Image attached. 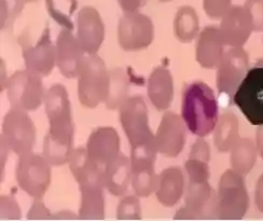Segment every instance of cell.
<instances>
[{"instance_id":"obj_39","label":"cell","mask_w":263,"mask_h":221,"mask_svg":"<svg viewBox=\"0 0 263 221\" xmlns=\"http://www.w3.org/2000/svg\"><path fill=\"white\" fill-rule=\"evenodd\" d=\"M259 180H261V181L263 182V174H262V175L259 177Z\"/></svg>"},{"instance_id":"obj_29","label":"cell","mask_w":263,"mask_h":221,"mask_svg":"<svg viewBox=\"0 0 263 221\" xmlns=\"http://www.w3.org/2000/svg\"><path fill=\"white\" fill-rule=\"evenodd\" d=\"M185 171L189 175L190 182H206L208 181L211 177L210 167H208V162L196 159L190 158L185 162Z\"/></svg>"},{"instance_id":"obj_27","label":"cell","mask_w":263,"mask_h":221,"mask_svg":"<svg viewBox=\"0 0 263 221\" xmlns=\"http://www.w3.org/2000/svg\"><path fill=\"white\" fill-rule=\"evenodd\" d=\"M200 21L195 9L182 6L176 12L174 20V32L180 42H191L199 34Z\"/></svg>"},{"instance_id":"obj_20","label":"cell","mask_w":263,"mask_h":221,"mask_svg":"<svg viewBox=\"0 0 263 221\" xmlns=\"http://www.w3.org/2000/svg\"><path fill=\"white\" fill-rule=\"evenodd\" d=\"M226 43L217 26H207L199 35L196 44V61L203 68H215L224 54Z\"/></svg>"},{"instance_id":"obj_38","label":"cell","mask_w":263,"mask_h":221,"mask_svg":"<svg viewBox=\"0 0 263 221\" xmlns=\"http://www.w3.org/2000/svg\"><path fill=\"white\" fill-rule=\"evenodd\" d=\"M161 3H170V2H172V0H160Z\"/></svg>"},{"instance_id":"obj_32","label":"cell","mask_w":263,"mask_h":221,"mask_svg":"<svg viewBox=\"0 0 263 221\" xmlns=\"http://www.w3.org/2000/svg\"><path fill=\"white\" fill-rule=\"evenodd\" d=\"M244 7L253 21L254 31H263V0H246Z\"/></svg>"},{"instance_id":"obj_5","label":"cell","mask_w":263,"mask_h":221,"mask_svg":"<svg viewBox=\"0 0 263 221\" xmlns=\"http://www.w3.org/2000/svg\"><path fill=\"white\" fill-rule=\"evenodd\" d=\"M249 208V195L244 176L228 170L220 178L216 195L215 217L223 220L242 219Z\"/></svg>"},{"instance_id":"obj_1","label":"cell","mask_w":263,"mask_h":221,"mask_svg":"<svg viewBox=\"0 0 263 221\" xmlns=\"http://www.w3.org/2000/svg\"><path fill=\"white\" fill-rule=\"evenodd\" d=\"M50 132L43 145V158L50 165H61L70 160L73 143V124L70 103L65 87L53 85L45 99Z\"/></svg>"},{"instance_id":"obj_16","label":"cell","mask_w":263,"mask_h":221,"mask_svg":"<svg viewBox=\"0 0 263 221\" xmlns=\"http://www.w3.org/2000/svg\"><path fill=\"white\" fill-rule=\"evenodd\" d=\"M211 185L206 182H190L185 195V206L175 215V219H202L208 215L215 216L216 195Z\"/></svg>"},{"instance_id":"obj_9","label":"cell","mask_w":263,"mask_h":221,"mask_svg":"<svg viewBox=\"0 0 263 221\" xmlns=\"http://www.w3.org/2000/svg\"><path fill=\"white\" fill-rule=\"evenodd\" d=\"M249 70V57L243 48H231L224 52L217 66L216 84L219 93L234 96Z\"/></svg>"},{"instance_id":"obj_19","label":"cell","mask_w":263,"mask_h":221,"mask_svg":"<svg viewBox=\"0 0 263 221\" xmlns=\"http://www.w3.org/2000/svg\"><path fill=\"white\" fill-rule=\"evenodd\" d=\"M105 29L100 13L92 7H84L78 14V41L84 52L95 54L104 40Z\"/></svg>"},{"instance_id":"obj_33","label":"cell","mask_w":263,"mask_h":221,"mask_svg":"<svg viewBox=\"0 0 263 221\" xmlns=\"http://www.w3.org/2000/svg\"><path fill=\"white\" fill-rule=\"evenodd\" d=\"M189 157L190 158H196V159H202L206 162H210V160H211L210 146H208V143L202 137H200L192 145Z\"/></svg>"},{"instance_id":"obj_36","label":"cell","mask_w":263,"mask_h":221,"mask_svg":"<svg viewBox=\"0 0 263 221\" xmlns=\"http://www.w3.org/2000/svg\"><path fill=\"white\" fill-rule=\"evenodd\" d=\"M256 147L258 150L259 157L263 159V124L258 125L256 135Z\"/></svg>"},{"instance_id":"obj_2","label":"cell","mask_w":263,"mask_h":221,"mask_svg":"<svg viewBox=\"0 0 263 221\" xmlns=\"http://www.w3.org/2000/svg\"><path fill=\"white\" fill-rule=\"evenodd\" d=\"M69 163L71 173L79 182L81 190L80 217L103 219L105 216L104 170L92 162L86 150L81 148L72 151Z\"/></svg>"},{"instance_id":"obj_6","label":"cell","mask_w":263,"mask_h":221,"mask_svg":"<svg viewBox=\"0 0 263 221\" xmlns=\"http://www.w3.org/2000/svg\"><path fill=\"white\" fill-rule=\"evenodd\" d=\"M78 76L79 99L83 106L94 108L107 101L110 93V73L100 58L95 54L84 57Z\"/></svg>"},{"instance_id":"obj_12","label":"cell","mask_w":263,"mask_h":221,"mask_svg":"<svg viewBox=\"0 0 263 221\" xmlns=\"http://www.w3.org/2000/svg\"><path fill=\"white\" fill-rule=\"evenodd\" d=\"M43 88L38 75L30 70L17 71L8 83V97L15 109L35 110L42 101Z\"/></svg>"},{"instance_id":"obj_18","label":"cell","mask_w":263,"mask_h":221,"mask_svg":"<svg viewBox=\"0 0 263 221\" xmlns=\"http://www.w3.org/2000/svg\"><path fill=\"white\" fill-rule=\"evenodd\" d=\"M83 52L78 39L71 34V30L63 28L58 38L57 63L66 78L72 79L79 75L80 65L84 59Z\"/></svg>"},{"instance_id":"obj_17","label":"cell","mask_w":263,"mask_h":221,"mask_svg":"<svg viewBox=\"0 0 263 221\" xmlns=\"http://www.w3.org/2000/svg\"><path fill=\"white\" fill-rule=\"evenodd\" d=\"M120 139L112 127H101L94 131L87 140L86 152L90 160L104 168L112 162L119 154Z\"/></svg>"},{"instance_id":"obj_14","label":"cell","mask_w":263,"mask_h":221,"mask_svg":"<svg viewBox=\"0 0 263 221\" xmlns=\"http://www.w3.org/2000/svg\"><path fill=\"white\" fill-rule=\"evenodd\" d=\"M185 126L181 116L175 113L164 114L156 134L158 152L166 158H176L185 143Z\"/></svg>"},{"instance_id":"obj_26","label":"cell","mask_w":263,"mask_h":221,"mask_svg":"<svg viewBox=\"0 0 263 221\" xmlns=\"http://www.w3.org/2000/svg\"><path fill=\"white\" fill-rule=\"evenodd\" d=\"M256 142L250 138H239L231 150L232 170L242 176L248 175L257 163Z\"/></svg>"},{"instance_id":"obj_4","label":"cell","mask_w":263,"mask_h":221,"mask_svg":"<svg viewBox=\"0 0 263 221\" xmlns=\"http://www.w3.org/2000/svg\"><path fill=\"white\" fill-rule=\"evenodd\" d=\"M120 118L130 143V159L157 158L156 135L149 126L148 109L140 96L125 98L120 106Z\"/></svg>"},{"instance_id":"obj_28","label":"cell","mask_w":263,"mask_h":221,"mask_svg":"<svg viewBox=\"0 0 263 221\" xmlns=\"http://www.w3.org/2000/svg\"><path fill=\"white\" fill-rule=\"evenodd\" d=\"M77 0H46L47 11L50 16L64 28L72 30V14L77 9Z\"/></svg>"},{"instance_id":"obj_31","label":"cell","mask_w":263,"mask_h":221,"mask_svg":"<svg viewBox=\"0 0 263 221\" xmlns=\"http://www.w3.org/2000/svg\"><path fill=\"white\" fill-rule=\"evenodd\" d=\"M232 0H203L205 13L213 20L221 19L231 8Z\"/></svg>"},{"instance_id":"obj_37","label":"cell","mask_w":263,"mask_h":221,"mask_svg":"<svg viewBox=\"0 0 263 221\" xmlns=\"http://www.w3.org/2000/svg\"><path fill=\"white\" fill-rule=\"evenodd\" d=\"M30 2H35V0H14V12L17 13L25 4Z\"/></svg>"},{"instance_id":"obj_8","label":"cell","mask_w":263,"mask_h":221,"mask_svg":"<svg viewBox=\"0 0 263 221\" xmlns=\"http://www.w3.org/2000/svg\"><path fill=\"white\" fill-rule=\"evenodd\" d=\"M49 165L45 158L36 154L27 153L20 158L16 169L17 182L22 189L37 200L45 195L49 188L51 179Z\"/></svg>"},{"instance_id":"obj_7","label":"cell","mask_w":263,"mask_h":221,"mask_svg":"<svg viewBox=\"0 0 263 221\" xmlns=\"http://www.w3.org/2000/svg\"><path fill=\"white\" fill-rule=\"evenodd\" d=\"M233 101L251 124H263V64L248 70Z\"/></svg>"},{"instance_id":"obj_15","label":"cell","mask_w":263,"mask_h":221,"mask_svg":"<svg viewBox=\"0 0 263 221\" xmlns=\"http://www.w3.org/2000/svg\"><path fill=\"white\" fill-rule=\"evenodd\" d=\"M226 46L243 48L254 31L253 21L244 6H231L219 27Z\"/></svg>"},{"instance_id":"obj_30","label":"cell","mask_w":263,"mask_h":221,"mask_svg":"<svg viewBox=\"0 0 263 221\" xmlns=\"http://www.w3.org/2000/svg\"><path fill=\"white\" fill-rule=\"evenodd\" d=\"M118 219L120 220H138L140 219V204L134 196H127L118 206Z\"/></svg>"},{"instance_id":"obj_11","label":"cell","mask_w":263,"mask_h":221,"mask_svg":"<svg viewBox=\"0 0 263 221\" xmlns=\"http://www.w3.org/2000/svg\"><path fill=\"white\" fill-rule=\"evenodd\" d=\"M119 43L126 51L149 47L155 37V27L149 16L138 12L125 13L119 22Z\"/></svg>"},{"instance_id":"obj_24","label":"cell","mask_w":263,"mask_h":221,"mask_svg":"<svg viewBox=\"0 0 263 221\" xmlns=\"http://www.w3.org/2000/svg\"><path fill=\"white\" fill-rule=\"evenodd\" d=\"M105 187L111 194L120 196L126 192L130 179V160L122 153L104 168Z\"/></svg>"},{"instance_id":"obj_21","label":"cell","mask_w":263,"mask_h":221,"mask_svg":"<svg viewBox=\"0 0 263 221\" xmlns=\"http://www.w3.org/2000/svg\"><path fill=\"white\" fill-rule=\"evenodd\" d=\"M148 96L158 110H166L174 98V81L171 71L165 67L153 70L148 81Z\"/></svg>"},{"instance_id":"obj_3","label":"cell","mask_w":263,"mask_h":221,"mask_svg":"<svg viewBox=\"0 0 263 221\" xmlns=\"http://www.w3.org/2000/svg\"><path fill=\"white\" fill-rule=\"evenodd\" d=\"M181 118L187 128L197 137H206L214 132L219 119V109L210 85L195 81L184 87Z\"/></svg>"},{"instance_id":"obj_34","label":"cell","mask_w":263,"mask_h":221,"mask_svg":"<svg viewBox=\"0 0 263 221\" xmlns=\"http://www.w3.org/2000/svg\"><path fill=\"white\" fill-rule=\"evenodd\" d=\"M118 2L125 13H133L144 7L148 0H118Z\"/></svg>"},{"instance_id":"obj_23","label":"cell","mask_w":263,"mask_h":221,"mask_svg":"<svg viewBox=\"0 0 263 221\" xmlns=\"http://www.w3.org/2000/svg\"><path fill=\"white\" fill-rule=\"evenodd\" d=\"M184 179L183 174L178 168H170L164 170L159 176L157 188V198L165 207L176 205L183 194Z\"/></svg>"},{"instance_id":"obj_35","label":"cell","mask_w":263,"mask_h":221,"mask_svg":"<svg viewBox=\"0 0 263 221\" xmlns=\"http://www.w3.org/2000/svg\"><path fill=\"white\" fill-rule=\"evenodd\" d=\"M256 206L261 213H263V182L258 179L255 190Z\"/></svg>"},{"instance_id":"obj_10","label":"cell","mask_w":263,"mask_h":221,"mask_svg":"<svg viewBox=\"0 0 263 221\" xmlns=\"http://www.w3.org/2000/svg\"><path fill=\"white\" fill-rule=\"evenodd\" d=\"M35 137V126L26 113L15 108L8 113L4 120L3 138L9 149L20 157L30 153Z\"/></svg>"},{"instance_id":"obj_22","label":"cell","mask_w":263,"mask_h":221,"mask_svg":"<svg viewBox=\"0 0 263 221\" xmlns=\"http://www.w3.org/2000/svg\"><path fill=\"white\" fill-rule=\"evenodd\" d=\"M156 160H130V180L136 195L147 197L157 191L159 176L155 171Z\"/></svg>"},{"instance_id":"obj_13","label":"cell","mask_w":263,"mask_h":221,"mask_svg":"<svg viewBox=\"0 0 263 221\" xmlns=\"http://www.w3.org/2000/svg\"><path fill=\"white\" fill-rule=\"evenodd\" d=\"M27 69L38 76H47L52 71L57 61V50L50 39V29L45 28L40 38L32 44L27 36L21 42Z\"/></svg>"},{"instance_id":"obj_25","label":"cell","mask_w":263,"mask_h":221,"mask_svg":"<svg viewBox=\"0 0 263 221\" xmlns=\"http://www.w3.org/2000/svg\"><path fill=\"white\" fill-rule=\"evenodd\" d=\"M215 146L219 152H229L239 140L238 119L232 113L222 114L214 130Z\"/></svg>"}]
</instances>
